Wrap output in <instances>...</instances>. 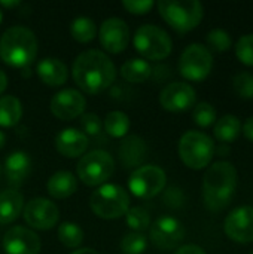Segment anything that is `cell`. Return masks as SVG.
<instances>
[{
    "label": "cell",
    "instance_id": "6da1fadb",
    "mask_svg": "<svg viewBox=\"0 0 253 254\" xmlns=\"http://www.w3.org/2000/svg\"><path fill=\"white\" fill-rule=\"evenodd\" d=\"M72 73L75 83L91 95L107 89L116 77V68L112 60L97 49H89L78 55Z\"/></svg>",
    "mask_w": 253,
    "mask_h": 254
},
{
    "label": "cell",
    "instance_id": "7a4b0ae2",
    "mask_svg": "<svg viewBox=\"0 0 253 254\" xmlns=\"http://www.w3.org/2000/svg\"><path fill=\"white\" fill-rule=\"evenodd\" d=\"M237 168L228 161H218L212 164L203 177V199L210 211L225 210L236 193Z\"/></svg>",
    "mask_w": 253,
    "mask_h": 254
},
{
    "label": "cell",
    "instance_id": "3957f363",
    "mask_svg": "<svg viewBox=\"0 0 253 254\" xmlns=\"http://www.w3.org/2000/svg\"><path fill=\"white\" fill-rule=\"evenodd\" d=\"M37 55V39L27 27H10L0 37V58L12 67H28Z\"/></svg>",
    "mask_w": 253,
    "mask_h": 254
},
{
    "label": "cell",
    "instance_id": "277c9868",
    "mask_svg": "<svg viewBox=\"0 0 253 254\" xmlns=\"http://www.w3.org/2000/svg\"><path fill=\"white\" fill-rule=\"evenodd\" d=\"M157 6L163 19L180 34L197 28L204 16V7L198 0H161Z\"/></svg>",
    "mask_w": 253,
    "mask_h": 254
},
{
    "label": "cell",
    "instance_id": "5b68a950",
    "mask_svg": "<svg viewBox=\"0 0 253 254\" xmlns=\"http://www.w3.org/2000/svg\"><path fill=\"white\" fill-rule=\"evenodd\" d=\"M213 140L201 131H188L179 140V156L191 170H203L215 156Z\"/></svg>",
    "mask_w": 253,
    "mask_h": 254
},
{
    "label": "cell",
    "instance_id": "8992f818",
    "mask_svg": "<svg viewBox=\"0 0 253 254\" xmlns=\"http://www.w3.org/2000/svg\"><path fill=\"white\" fill-rule=\"evenodd\" d=\"M91 210L95 216L112 220L125 216L130 210V195L119 185H104L91 195Z\"/></svg>",
    "mask_w": 253,
    "mask_h": 254
},
{
    "label": "cell",
    "instance_id": "52a82bcc",
    "mask_svg": "<svg viewBox=\"0 0 253 254\" xmlns=\"http://www.w3.org/2000/svg\"><path fill=\"white\" fill-rule=\"evenodd\" d=\"M133 42L137 52L142 54L146 60L152 61H161L167 58L173 48V42L169 33L152 24L142 25L136 31Z\"/></svg>",
    "mask_w": 253,
    "mask_h": 254
},
{
    "label": "cell",
    "instance_id": "ba28073f",
    "mask_svg": "<svg viewBox=\"0 0 253 254\" xmlns=\"http://www.w3.org/2000/svg\"><path fill=\"white\" fill-rule=\"evenodd\" d=\"M76 171L78 177L86 186H98L112 177L115 171V161L104 150H92L81 158Z\"/></svg>",
    "mask_w": 253,
    "mask_h": 254
},
{
    "label": "cell",
    "instance_id": "9c48e42d",
    "mask_svg": "<svg viewBox=\"0 0 253 254\" xmlns=\"http://www.w3.org/2000/svg\"><path fill=\"white\" fill-rule=\"evenodd\" d=\"M213 68V55L210 49L201 43L189 45L179 58V71L186 80L201 82Z\"/></svg>",
    "mask_w": 253,
    "mask_h": 254
},
{
    "label": "cell",
    "instance_id": "30bf717a",
    "mask_svg": "<svg viewBox=\"0 0 253 254\" xmlns=\"http://www.w3.org/2000/svg\"><path fill=\"white\" fill-rule=\"evenodd\" d=\"M167 183L164 170L157 165H142L133 171L128 180V189L131 193L142 199L157 196Z\"/></svg>",
    "mask_w": 253,
    "mask_h": 254
},
{
    "label": "cell",
    "instance_id": "8fae6325",
    "mask_svg": "<svg viewBox=\"0 0 253 254\" xmlns=\"http://www.w3.org/2000/svg\"><path fill=\"white\" fill-rule=\"evenodd\" d=\"M225 235L239 244L253 243V207L242 205L234 208L224 223Z\"/></svg>",
    "mask_w": 253,
    "mask_h": 254
},
{
    "label": "cell",
    "instance_id": "7c38bea8",
    "mask_svg": "<svg viewBox=\"0 0 253 254\" xmlns=\"http://www.w3.org/2000/svg\"><path fill=\"white\" fill-rule=\"evenodd\" d=\"M185 234L186 231L182 222L170 216L160 217L151 226V240L154 246L161 250H171L179 247L185 238Z\"/></svg>",
    "mask_w": 253,
    "mask_h": 254
},
{
    "label": "cell",
    "instance_id": "4fadbf2b",
    "mask_svg": "<svg viewBox=\"0 0 253 254\" xmlns=\"http://www.w3.org/2000/svg\"><path fill=\"white\" fill-rule=\"evenodd\" d=\"M58 217L60 211L57 205L46 198H34L27 202L24 208V219L27 225L39 231H48L54 228L58 222Z\"/></svg>",
    "mask_w": 253,
    "mask_h": 254
},
{
    "label": "cell",
    "instance_id": "5bb4252c",
    "mask_svg": "<svg viewBox=\"0 0 253 254\" xmlns=\"http://www.w3.org/2000/svg\"><path fill=\"white\" fill-rule=\"evenodd\" d=\"M197 94L195 89L186 82H173L169 83L160 94L161 106L173 113L186 112L195 106Z\"/></svg>",
    "mask_w": 253,
    "mask_h": 254
},
{
    "label": "cell",
    "instance_id": "9a60e30c",
    "mask_svg": "<svg viewBox=\"0 0 253 254\" xmlns=\"http://www.w3.org/2000/svg\"><path fill=\"white\" fill-rule=\"evenodd\" d=\"M86 100L76 89H63L57 92L49 104L52 115L61 121H72L84 115Z\"/></svg>",
    "mask_w": 253,
    "mask_h": 254
},
{
    "label": "cell",
    "instance_id": "2e32d148",
    "mask_svg": "<svg viewBox=\"0 0 253 254\" xmlns=\"http://www.w3.org/2000/svg\"><path fill=\"white\" fill-rule=\"evenodd\" d=\"M3 250L6 254H39L40 238L36 232L24 228L13 226L3 237Z\"/></svg>",
    "mask_w": 253,
    "mask_h": 254
},
{
    "label": "cell",
    "instance_id": "e0dca14e",
    "mask_svg": "<svg viewBox=\"0 0 253 254\" xmlns=\"http://www.w3.org/2000/svg\"><path fill=\"white\" fill-rule=\"evenodd\" d=\"M100 43L109 54L122 52L130 42V28L121 18L106 19L98 31Z\"/></svg>",
    "mask_w": 253,
    "mask_h": 254
},
{
    "label": "cell",
    "instance_id": "ac0fdd59",
    "mask_svg": "<svg viewBox=\"0 0 253 254\" xmlns=\"http://www.w3.org/2000/svg\"><path fill=\"white\" fill-rule=\"evenodd\" d=\"M88 137L75 128H66L63 129L57 138H55V147L58 153H61L66 158H78L85 153L88 149Z\"/></svg>",
    "mask_w": 253,
    "mask_h": 254
},
{
    "label": "cell",
    "instance_id": "d6986e66",
    "mask_svg": "<svg viewBox=\"0 0 253 254\" xmlns=\"http://www.w3.org/2000/svg\"><path fill=\"white\" fill-rule=\"evenodd\" d=\"M148 156V146L139 135H128L119 146V159L127 167H142Z\"/></svg>",
    "mask_w": 253,
    "mask_h": 254
},
{
    "label": "cell",
    "instance_id": "ffe728a7",
    "mask_svg": "<svg viewBox=\"0 0 253 254\" xmlns=\"http://www.w3.org/2000/svg\"><path fill=\"white\" fill-rule=\"evenodd\" d=\"M37 76L48 86H61L67 80V67L58 58H43L37 64Z\"/></svg>",
    "mask_w": 253,
    "mask_h": 254
},
{
    "label": "cell",
    "instance_id": "44dd1931",
    "mask_svg": "<svg viewBox=\"0 0 253 254\" xmlns=\"http://www.w3.org/2000/svg\"><path fill=\"white\" fill-rule=\"evenodd\" d=\"M31 171V161L27 153L15 152L7 156L4 162V174L13 185H21L27 180Z\"/></svg>",
    "mask_w": 253,
    "mask_h": 254
},
{
    "label": "cell",
    "instance_id": "7402d4cb",
    "mask_svg": "<svg viewBox=\"0 0 253 254\" xmlns=\"http://www.w3.org/2000/svg\"><path fill=\"white\" fill-rule=\"evenodd\" d=\"M48 193L55 199H64L72 196L78 189L76 177L69 171H58L52 174L46 183Z\"/></svg>",
    "mask_w": 253,
    "mask_h": 254
},
{
    "label": "cell",
    "instance_id": "603a6c76",
    "mask_svg": "<svg viewBox=\"0 0 253 254\" xmlns=\"http://www.w3.org/2000/svg\"><path fill=\"white\" fill-rule=\"evenodd\" d=\"M24 208V198L16 190L0 193V225H9L16 220Z\"/></svg>",
    "mask_w": 253,
    "mask_h": 254
},
{
    "label": "cell",
    "instance_id": "cb8c5ba5",
    "mask_svg": "<svg viewBox=\"0 0 253 254\" xmlns=\"http://www.w3.org/2000/svg\"><path fill=\"white\" fill-rule=\"evenodd\" d=\"M242 132V122L237 116L234 115H225L221 119H218V122L215 124L213 128V134L218 138V141H221L222 144H230L234 140H237V137Z\"/></svg>",
    "mask_w": 253,
    "mask_h": 254
},
{
    "label": "cell",
    "instance_id": "d4e9b609",
    "mask_svg": "<svg viewBox=\"0 0 253 254\" xmlns=\"http://www.w3.org/2000/svg\"><path fill=\"white\" fill-rule=\"evenodd\" d=\"M121 76L130 83H142L152 76V67L142 58H131L122 64Z\"/></svg>",
    "mask_w": 253,
    "mask_h": 254
},
{
    "label": "cell",
    "instance_id": "484cf974",
    "mask_svg": "<svg viewBox=\"0 0 253 254\" xmlns=\"http://www.w3.org/2000/svg\"><path fill=\"white\" fill-rule=\"evenodd\" d=\"M22 116V106L13 95L0 98V127L10 128L19 122Z\"/></svg>",
    "mask_w": 253,
    "mask_h": 254
},
{
    "label": "cell",
    "instance_id": "4316f807",
    "mask_svg": "<svg viewBox=\"0 0 253 254\" xmlns=\"http://www.w3.org/2000/svg\"><path fill=\"white\" fill-rule=\"evenodd\" d=\"M70 34L79 43H88L97 36V27L92 19L86 16H79L70 24Z\"/></svg>",
    "mask_w": 253,
    "mask_h": 254
},
{
    "label": "cell",
    "instance_id": "83f0119b",
    "mask_svg": "<svg viewBox=\"0 0 253 254\" xmlns=\"http://www.w3.org/2000/svg\"><path fill=\"white\" fill-rule=\"evenodd\" d=\"M130 118L122 113V112H110L107 113L106 119H104V131L113 137V138H119L124 137L128 129H130Z\"/></svg>",
    "mask_w": 253,
    "mask_h": 254
},
{
    "label": "cell",
    "instance_id": "f1b7e54d",
    "mask_svg": "<svg viewBox=\"0 0 253 254\" xmlns=\"http://www.w3.org/2000/svg\"><path fill=\"white\" fill-rule=\"evenodd\" d=\"M58 240L69 249H76L84 241V231L76 223L64 222L58 226Z\"/></svg>",
    "mask_w": 253,
    "mask_h": 254
},
{
    "label": "cell",
    "instance_id": "f546056e",
    "mask_svg": "<svg viewBox=\"0 0 253 254\" xmlns=\"http://www.w3.org/2000/svg\"><path fill=\"white\" fill-rule=\"evenodd\" d=\"M206 42H207L209 48L216 52H227L233 46V39H231L230 33L222 28L210 30L206 37Z\"/></svg>",
    "mask_w": 253,
    "mask_h": 254
},
{
    "label": "cell",
    "instance_id": "4dcf8cb0",
    "mask_svg": "<svg viewBox=\"0 0 253 254\" xmlns=\"http://www.w3.org/2000/svg\"><path fill=\"white\" fill-rule=\"evenodd\" d=\"M127 225L130 229L137 231L139 234L146 231L151 226V216L142 207H133L127 211Z\"/></svg>",
    "mask_w": 253,
    "mask_h": 254
},
{
    "label": "cell",
    "instance_id": "1f68e13d",
    "mask_svg": "<svg viewBox=\"0 0 253 254\" xmlns=\"http://www.w3.org/2000/svg\"><path fill=\"white\" fill-rule=\"evenodd\" d=\"M192 119L198 127L207 128V127H210V125H213L216 122V110L210 103L201 101L197 106H194Z\"/></svg>",
    "mask_w": 253,
    "mask_h": 254
},
{
    "label": "cell",
    "instance_id": "d6a6232c",
    "mask_svg": "<svg viewBox=\"0 0 253 254\" xmlns=\"http://www.w3.org/2000/svg\"><path fill=\"white\" fill-rule=\"evenodd\" d=\"M119 247L124 254H142L148 247V241L143 234L131 232L122 238Z\"/></svg>",
    "mask_w": 253,
    "mask_h": 254
},
{
    "label": "cell",
    "instance_id": "836d02e7",
    "mask_svg": "<svg viewBox=\"0 0 253 254\" xmlns=\"http://www.w3.org/2000/svg\"><path fill=\"white\" fill-rule=\"evenodd\" d=\"M233 88L236 94L243 100H253V74L249 71H240L233 79Z\"/></svg>",
    "mask_w": 253,
    "mask_h": 254
},
{
    "label": "cell",
    "instance_id": "e575fe53",
    "mask_svg": "<svg viewBox=\"0 0 253 254\" xmlns=\"http://www.w3.org/2000/svg\"><path fill=\"white\" fill-rule=\"evenodd\" d=\"M236 55L242 64L253 67V33L245 34L237 40Z\"/></svg>",
    "mask_w": 253,
    "mask_h": 254
},
{
    "label": "cell",
    "instance_id": "d590c367",
    "mask_svg": "<svg viewBox=\"0 0 253 254\" xmlns=\"http://www.w3.org/2000/svg\"><path fill=\"white\" fill-rule=\"evenodd\" d=\"M81 127L84 129V134L88 137H100L101 135V121L94 113H85L81 116Z\"/></svg>",
    "mask_w": 253,
    "mask_h": 254
},
{
    "label": "cell",
    "instance_id": "8d00e7d4",
    "mask_svg": "<svg viewBox=\"0 0 253 254\" xmlns=\"http://www.w3.org/2000/svg\"><path fill=\"white\" fill-rule=\"evenodd\" d=\"M122 6L130 12V13H134V15H145L148 13L154 6L155 3L152 0H124L122 1Z\"/></svg>",
    "mask_w": 253,
    "mask_h": 254
},
{
    "label": "cell",
    "instance_id": "74e56055",
    "mask_svg": "<svg viewBox=\"0 0 253 254\" xmlns=\"http://www.w3.org/2000/svg\"><path fill=\"white\" fill-rule=\"evenodd\" d=\"M166 201L167 205L170 207H180L183 204V193L180 192V189H170L166 195Z\"/></svg>",
    "mask_w": 253,
    "mask_h": 254
},
{
    "label": "cell",
    "instance_id": "f35d334b",
    "mask_svg": "<svg viewBox=\"0 0 253 254\" xmlns=\"http://www.w3.org/2000/svg\"><path fill=\"white\" fill-rule=\"evenodd\" d=\"M174 254H207L204 252L203 247L200 246H195V244H186V246H182L176 250Z\"/></svg>",
    "mask_w": 253,
    "mask_h": 254
},
{
    "label": "cell",
    "instance_id": "ab89813d",
    "mask_svg": "<svg viewBox=\"0 0 253 254\" xmlns=\"http://www.w3.org/2000/svg\"><path fill=\"white\" fill-rule=\"evenodd\" d=\"M242 131H243V134H245V137L253 143V116H251L246 122H245V125L242 127Z\"/></svg>",
    "mask_w": 253,
    "mask_h": 254
},
{
    "label": "cell",
    "instance_id": "60d3db41",
    "mask_svg": "<svg viewBox=\"0 0 253 254\" xmlns=\"http://www.w3.org/2000/svg\"><path fill=\"white\" fill-rule=\"evenodd\" d=\"M219 153L221 156H227L228 153H230V147H228V144H222L221 143V146L219 147H215V153Z\"/></svg>",
    "mask_w": 253,
    "mask_h": 254
},
{
    "label": "cell",
    "instance_id": "b9f144b4",
    "mask_svg": "<svg viewBox=\"0 0 253 254\" xmlns=\"http://www.w3.org/2000/svg\"><path fill=\"white\" fill-rule=\"evenodd\" d=\"M6 86H7V77H6L4 71L0 70V94L6 89Z\"/></svg>",
    "mask_w": 253,
    "mask_h": 254
},
{
    "label": "cell",
    "instance_id": "7bdbcfd3",
    "mask_svg": "<svg viewBox=\"0 0 253 254\" xmlns=\"http://www.w3.org/2000/svg\"><path fill=\"white\" fill-rule=\"evenodd\" d=\"M19 4V1H4V0H0V6H3V7H15V6H18Z\"/></svg>",
    "mask_w": 253,
    "mask_h": 254
},
{
    "label": "cell",
    "instance_id": "ee69618b",
    "mask_svg": "<svg viewBox=\"0 0 253 254\" xmlns=\"http://www.w3.org/2000/svg\"><path fill=\"white\" fill-rule=\"evenodd\" d=\"M72 254H100V253H97V252H95V250H92V249H81V250L73 252Z\"/></svg>",
    "mask_w": 253,
    "mask_h": 254
},
{
    "label": "cell",
    "instance_id": "f6af8a7d",
    "mask_svg": "<svg viewBox=\"0 0 253 254\" xmlns=\"http://www.w3.org/2000/svg\"><path fill=\"white\" fill-rule=\"evenodd\" d=\"M4 143H6V135H4V132L0 131V149L4 146Z\"/></svg>",
    "mask_w": 253,
    "mask_h": 254
},
{
    "label": "cell",
    "instance_id": "bcb514c9",
    "mask_svg": "<svg viewBox=\"0 0 253 254\" xmlns=\"http://www.w3.org/2000/svg\"><path fill=\"white\" fill-rule=\"evenodd\" d=\"M1 19H3V13H1V10H0V22H1Z\"/></svg>",
    "mask_w": 253,
    "mask_h": 254
},
{
    "label": "cell",
    "instance_id": "7dc6e473",
    "mask_svg": "<svg viewBox=\"0 0 253 254\" xmlns=\"http://www.w3.org/2000/svg\"><path fill=\"white\" fill-rule=\"evenodd\" d=\"M0 173H1V167H0Z\"/></svg>",
    "mask_w": 253,
    "mask_h": 254
},
{
    "label": "cell",
    "instance_id": "c3c4849f",
    "mask_svg": "<svg viewBox=\"0 0 253 254\" xmlns=\"http://www.w3.org/2000/svg\"><path fill=\"white\" fill-rule=\"evenodd\" d=\"M251 254H253V252H252V253H251Z\"/></svg>",
    "mask_w": 253,
    "mask_h": 254
}]
</instances>
